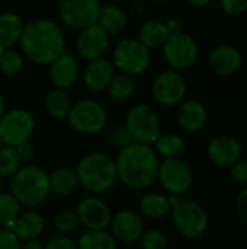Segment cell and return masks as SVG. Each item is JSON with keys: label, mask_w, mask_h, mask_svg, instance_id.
<instances>
[{"label": "cell", "mask_w": 247, "mask_h": 249, "mask_svg": "<svg viewBox=\"0 0 247 249\" xmlns=\"http://www.w3.org/2000/svg\"><path fill=\"white\" fill-rule=\"evenodd\" d=\"M146 48L150 51L159 50L163 47L166 39L169 38V31L166 28V23L159 19H148L143 22L137 31L135 36Z\"/></svg>", "instance_id": "24"}, {"label": "cell", "mask_w": 247, "mask_h": 249, "mask_svg": "<svg viewBox=\"0 0 247 249\" xmlns=\"http://www.w3.org/2000/svg\"><path fill=\"white\" fill-rule=\"evenodd\" d=\"M20 249H44V244L39 239H31V241L22 242Z\"/></svg>", "instance_id": "45"}, {"label": "cell", "mask_w": 247, "mask_h": 249, "mask_svg": "<svg viewBox=\"0 0 247 249\" xmlns=\"http://www.w3.org/2000/svg\"><path fill=\"white\" fill-rule=\"evenodd\" d=\"M54 229L60 235H68L79 228V219L74 210H61L54 217Z\"/></svg>", "instance_id": "35"}, {"label": "cell", "mask_w": 247, "mask_h": 249, "mask_svg": "<svg viewBox=\"0 0 247 249\" xmlns=\"http://www.w3.org/2000/svg\"><path fill=\"white\" fill-rule=\"evenodd\" d=\"M111 233L118 242L134 244L138 242L144 232V220L138 212L134 210H119L112 214L111 219Z\"/></svg>", "instance_id": "16"}, {"label": "cell", "mask_w": 247, "mask_h": 249, "mask_svg": "<svg viewBox=\"0 0 247 249\" xmlns=\"http://www.w3.org/2000/svg\"><path fill=\"white\" fill-rule=\"evenodd\" d=\"M76 53L86 61H93L106 57L111 50V35L106 34L98 23L79 31L76 36Z\"/></svg>", "instance_id": "14"}, {"label": "cell", "mask_w": 247, "mask_h": 249, "mask_svg": "<svg viewBox=\"0 0 247 249\" xmlns=\"http://www.w3.org/2000/svg\"><path fill=\"white\" fill-rule=\"evenodd\" d=\"M208 158L220 168H231L242 159L240 143L230 136H217L208 143Z\"/></svg>", "instance_id": "18"}, {"label": "cell", "mask_w": 247, "mask_h": 249, "mask_svg": "<svg viewBox=\"0 0 247 249\" xmlns=\"http://www.w3.org/2000/svg\"><path fill=\"white\" fill-rule=\"evenodd\" d=\"M192 7H197V9H204L207 6H210L214 0H186Z\"/></svg>", "instance_id": "46"}, {"label": "cell", "mask_w": 247, "mask_h": 249, "mask_svg": "<svg viewBox=\"0 0 247 249\" xmlns=\"http://www.w3.org/2000/svg\"><path fill=\"white\" fill-rule=\"evenodd\" d=\"M25 22L15 12L0 13V48H13L19 44Z\"/></svg>", "instance_id": "26"}, {"label": "cell", "mask_w": 247, "mask_h": 249, "mask_svg": "<svg viewBox=\"0 0 247 249\" xmlns=\"http://www.w3.org/2000/svg\"><path fill=\"white\" fill-rule=\"evenodd\" d=\"M17 45L25 60L36 66H48L67 51L66 35L60 23L48 18L26 22Z\"/></svg>", "instance_id": "1"}, {"label": "cell", "mask_w": 247, "mask_h": 249, "mask_svg": "<svg viewBox=\"0 0 247 249\" xmlns=\"http://www.w3.org/2000/svg\"><path fill=\"white\" fill-rule=\"evenodd\" d=\"M115 73L116 70L112 61L108 60L106 57L87 61L86 67L83 69V83L87 90L93 93H100L106 90Z\"/></svg>", "instance_id": "19"}, {"label": "cell", "mask_w": 247, "mask_h": 249, "mask_svg": "<svg viewBox=\"0 0 247 249\" xmlns=\"http://www.w3.org/2000/svg\"><path fill=\"white\" fill-rule=\"evenodd\" d=\"M208 120L207 108L197 99H185L178 105L176 123L185 133H197L204 128Z\"/></svg>", "instance_id": "20"}, {"label": "cell", "mask_w": 247, "mask_h": 249, "mask_svg": "<svg viewBox=\"0 0 247 249\" xmlns=\"http://www.w3.org/2000/svg\"><path fill=\"white\" fill-rule=\"evenodd\" d=\"M6 112V102H4V98H3V95L0 93V118H1V115Z\"/></svg>", "instance_id": "47"}, {"label": "cell", "mask_w": 247, "mask_h": 249, "mask_svg": "<svg viewBox=\"0 0 247 249\" xmlns=\"http://www.w3.org/2000/svg\"><path fill=\"white\" fill-rule=\"evenodd\" d=\"M125 125L134 143L153 146L162 134V123L157 111L146 102L135 104L125 117Z\"/></svg>", "instance_id": "7"}, {"label": "cell", "mask_w": 247, "mask_h": 249, "mask_svg": "<svg viewBox=\"0 0 247 249\" xmlns=\"http://www.w3.org/2000/svg\"><path fill=\"white\" fill-rule=\"evenodd\" d=\"M19 238L6 228H0V249H20Z\"/></svg>", "instance_id": "40"}, {"label": "cell", "mask_w": 247, "mask_h": 249, "mask_svg": "<svg viewBox=\"0 0 247 249\" xmlns=\"http://www.w3.org/2000/svg\"><path fill=\"white\" fill-rule=\"evenodd\" d=\"M106 34H109L111 36L121 34L127 25H128V15L127 12L114 3H106L100 6L99 10V16H98V22H96Z\"/></svg>", "instance_id": "23"}, {"label": "cell", "mask_w": 247, "mask_h": 249, "mask_svg": "<svg viewBox=\"0 0 247 249\" xmlns=\"http://www.w3.org/2000/svg\"><path fill=\"white\" fill-rule=\"evenodd\" d=\"M140 214L151 219V220H159L170 214L172 209L167 200V196L160 194V193H146L141 196L140 203H138Z\"/></svg>", "instance_id": "27"}, {"label": "cell", "mask_w": 247, "mask_h": 249, "mask_svg": "<svg viewBox=\"0 0 247 249\" xmlns=\"http://www.w3.org/2000/svg\"><path fill=\"white\" fill-rule=\"evenodd\" d=\"M220 6L229 16H240L247 12V0H220Z\"/></svg>", "instance_id": "38"}, {"label": "cell", "mask_w": 247, "mask_h": 249, "mask_svg": "<svg viewBox=\"0 0 247 249\" xmlns=\"http://www.w3.org/2000/svg\"><path fill=\"white\" fill-rule=\"evenodd\" d=\"M74 171L80 187L92 196L108 193L118 181L115 159L105 152H90L84 155Z\"/></svg>", "instance_id": "3"}, {"label": "cell", "mask_w": 247, "mask_h": 249, "mask_svg": "<svg viewBox=\"0 0 247 249\" xmlns=\"http://www.w3.org/2000/svg\"><path fill=\"white\" fill-rule=\"evenodd\" d=\"M230 174H231V178H233L237 184L247 187V159H240V160H237V162L230 168Z\"/></svg>", "instance_id": "41"}, {"label": "cell", "mask_w": 247, "mask_h": 249, "mask_svg": "<svg viewBox=\"0 0 247 249\" xmlns=\"http://www.w3.org/2000/svg\"><path fill=\"white\" fill-rule=\"evenodd\" d=\"M108 139H109L111 144L118 147L119 150L130 146L131 143H134L130 133H128V128H127L125 123H118V124L112 125L109 133H108Z\"/></svg>", "instance_id": "37"}, {"label": "cell", "mask_w": 247, "mask_h": 249, "mask_svg": "<svg viewBox=\"0 0 247 249\" xmlns=\"http://www.w3.org/2000/svg\"><path fill=\"white\" fill-rule=\"evenodd\" d=\"M15 149H16V152H17V156H19L22 165H28V163H31V162L33 160L35 152H36V150H35L33 143H31V140H29V142H25V143H22V144H19V146L15 147Z\"/></svg>", "instance_id": "42"}, {"label": "cell", "mask_w": 247, "mask_h": 249, "mask_svg": "<svg viewBox=\"0 0 247 249\" xmlns=\"http://www.w3.org/2000/svg\"><path fill=\"white\" fill-rule=\"evenodd\" d=\"M10 194L22 207L35 209L45 203L49 193L48 174L36 165H22L10 178Z\"/></svg>", "instance_id": "4"}, {"label": "cell", "mask_w": 247, "mask_h": 249, "mask_svg": "<svg viewBox=\"0 0 247 249\" xmlns=\"http://www.w3.org/2000/svg\"><path fill=\"white\" fill-rule=\"evenodd\" d=\"M76 244L77 249H118V241L106 229L84 231Z\"/></svg>", "instance_id": "31"}, {"label": "cell", "mask_w": 247, "mask_h": 249, "mask_svg": "<svg viewBox=\"0 0 247 249\" xmlns=\"http://www.w3.org/2000/svg\"><path fill=\"white\" fill-rule=\"evenodd\" d=\"M188 83L182 71L166 69L162 70L151 83V96L156 104L165 108L178 107L185 101Z\"/></svg>", "instance_id": "9"}, {"label": "cell", "mask_w": 247, "mask_h": 249, "mask_svg": "<svg viewBox=\"0 0 247 249\" xmlns=\"http://www.w3.org/2000/svg\"><path fill=\"white\" fill-rule=\"evenodd\" d=\"M170 214L176 231L188 239L201 238L208 231V214L197 201H182Z\"/></svg>", "instance_id": "12"}, {"label": "cell", "mask_w": 247, "mask_h": 249, "mask_svg": "<svg viewBox=\"0 0 247 249\" xmlns=\"http://www.w3.org/2000/svg\"><path fill=\"white\" fill-rule=\"evenodd\" d=\"M157 181L169 194L182 196L192 185V172L182 158L163 159L159 163Z\"/></svg>", "instance_id": "13"}, {"label": "cell", "mask_w": 247, "mask_h": 249, "mask_svg": "<svg viewBox=\"0 0 247 249\" xmlns=\"http://www.w3.org/2000/svg\"><path fill=\"white\" fill-rule=\"evenodd\" d=\"M135 79L137 77L116 71L114 74L112 80L109 82L108 88H106L109 98L116 101V102L128 101L135 93V89H137V80Z\"/></svg>", "instance_id": "30"}, {"label": "cell", "mask_w": 247, "mask_h": 249, "mask_svg": "<svg viewBox=\"0 0 247 249\" xmlns=\"http://www.w3.org/2000/svg\"><path fill=\"white\" fill-rule=\"evenodd\" d=\"M80 77V64L74 54L64 53L48 64V79L55 89L68 90Z\"/></svg>", "instance_id": "17"}, {"label": "cell", "mask_w": 247, "mask_h": 249, "mask_svg": "<svg viewBox=\"0 0 247 249\" xmlns=\"http://www.w3.org/2000/svg\"><path fill=\"white\" fill-rule=\"evenodd\" d=\"M150 1H153L156 4H163V3H167L169 0H150Z\"/></svg>", "instance_id": "48"}, {"label": "cell", "mask_w": 247, "mask_h": 249, "mask_svg": "<svg viewBox=\"0 0 247 249\" xmlns=\"http://www.w3.org/2000/svg\"><path fill=\"white\" fill-rule=\"evenodd\" d=\"M74 212L79 223L83 225L86 231H103L111 225L112 212L109 206L98 196H89L80 200Z\"/></svg>", "instance_id": "15"}, {"label": "cell", "mask_w": 247, "mask_h": 249, "mask_svg": "<svg viewBox=\"0 0 247 249\" xmlns=\"http://www.w3.org/2000/svg\"><path fill=\"white\" fill-rule=\"evenodd\" d=\"M100 6L99 0H57L61 23L77 32L98 22Z\"/></svg>", "instance_id": "11"}, {"label": "cell", "mask_w": 247, "mask_h": 249, "mask_svg": "<svg viewBox=\"0 0 247 249\" xmlns=\"http://www.w3.org/2000/svg\"><path fill=\"white\" fill-rule=\"evenodd\" d=\"M236 212H237V216L240 217V220L247 225V187L243 191H240V194L237 196Z\"/></svg>", "instance_id": "43"}, {"label": "cell", "mask_w": 247, "mask_h": 249, "mask_svg": "<svg viewBox=\"0 0 247 249\" xmlns=\"http://www.w3.org/2000/svg\"><path fill=\"white\" fill-rule=\"evenodd\" d=\"M25 57L15 48H0V73L4 76H16L22 71Z\"/></svg>", "instance_id": "32"}, {"label": "cell", "mask_w": 247, "mask_h": 249, "mask_svg": "<svg viewBox=\"0 0 247 249\" xmlns=\"http://www.w3.org/2000/svg\"><path fill=\"white\" fill-rule=\"evenodd\" d=\"M22 166L15 147L0 146V178H12Z\"/></svg>", "instance_id": "34"}, {"label": "cell", "mask_w": 247, "mask_h": 249, "mask_svg": "<svg viewBox=\"0 0 247 249\" xmlns=\"http://www.w3.org/2000/svg\"><path fill=\"white\" fill-rule=\"evenodd\" d=\"M111 61L116 71L138 77L150 69L151 51L137 38L125 36L114 45Z\"/></svg>", "instance_id": "5"}, {"label": "cell", "mask_w": 247, "mask_h": 249, "mask_svg": "<svg viewBox=\"0 0 247 249\" xmlns=\"http://www.w3.org/2000/svg\"><path fill=\"white\" fill-rule=\"evenodd\" d=\"M44 249H77V244L68 235H57L44 244Z\"/></svg>", "instance_id": "39"}, {"label": "cell", "mask_w": 247, "mask_h": 249, "mask_svg": "<svg viewBox=\"0 0 247 249\" xmlns=\"http://www.w3.org/2000/svg\"><path fill=\"white\" fill-rule=\"evenodd\" d=\"M20 212L22 206L10 193H0V228L10 229Z\"/></svg>", "instance_id": "33"}, {"label": "cell", "mask_w": 247, "mask_h": 249, "mask_svg": "<svg viewBox=\"0 0 247 249\" xmlns=\"http://www.w3.org/2000/svg\"><path fill=\"white\" fill-rule=\"evenodd\" d=\"M35 127L36 121L28 109H6L0 118V143L3 146L17 147L31 140Z\"/></svg>", "instance_id": "8"}, {"label": "cell", "mask_w": 247, "mask_h": 249, "mask_svg": "<svg viewBox=\"0 0 247 249\" xmlns=\"http://www.w3.org/2000/svg\"><path fill=\"white\" fill-rule=\"evenodd\" d=\"M162 54L169 69L183 71L192 67L199 55V48L195 38L186 32L169 35L162 47Z\"/></svg>", "instance_id": "10"}, {"label": "cell", "mask_w": 247, "mask_h": 249, "mask_svg": "<svg viewBox=\"0 0 247 249\" xmlns=\"http://www.w3.org/2000/svg\"><path fill=\"white\" fill-rule=\"evenodd\" d=\"M70 127L84 136H92L103 131L108 125V111L96 99L83 98L73 102L67 115Z\"/></svg>", "instance_id": "6"}, {"label": "cell", "mask_w": 247, "mask_h": 249, "mask_svg": "<svg viewBox=\"0 0 247 249\" xmlns=\"http://www.w3.org/2000/svg\"><path fill=\"white\" fill-rule=\"evenodd\" d=\"M153 149L157 153V156L163 159H176L182 158V155L185 153L186 143L181 134L165 133L157 137V140L153 144Z\"/></svg>", "instance_id": "29"}, {"label": "cell", "mask_w": 247, "mask_h": 249, "mask_svg": "<svg viewBox=\"0 0 247 249\" xmlns=\"http://www.w3.org/2000/svg\"><path fill=\"white\" fill-rule=\"evenodd\" d=\"M165 23H166L167 31H169V35H173V34H179V32H182V23H181V20H179V19L172 18V19L166 20Z\"/></svg>", "instance_id": "44"}, {"label": "cell", "mask_w": 247, "mask_h": 249, "mask_svg": "<svg viewBox=\"0 0 247 249\" xmlns=\"http://www.w3.org/2000/svg\"><path fill=\"white\" fill-rule=\"evenodd\" d=\"M115 163L118 181L131 190H147L157 181L160 162L153 146L131 143L119 150Z\"/></svg>", "instance_id": "2"}, {"label": "cell", "mask_w": 247, "mask_h": 249, "mask_svg": "<svg viewBox=\"0 0 247 249\" xmlns=\"http://www.w3.org/2000/svg\"><path fill=\"white\" fill-rule=\"evenodd\" d=\"M73 101L67 90L55 89L52 88L44 98V108L47 114L55 120H64L67 118L70 109H71Z\"/></svg>", "instance_id": "28"}, {"label": "cell", "mask_w": 247, "mask_h": 249, "mask_svg": "<svg viewBox=\"0 0 247 249\" xmlns=\"http://www.w3.org/2000/svg\"><path fill=\"white\" fill-rule=\"evenodd\" d=\"M10 231L19 238L20 242L38 239L45 231V217L33 209L20 212V214L12 223Z\"/></svg>", "instance_id": "22"}, {"label": "cell", "mask_w": 247, "mask_h": 249, "mask_svg": "<svg viewBox=\"0 0 247 249\" xmlns=\"http://www.w3.org/2000/svg\"><path fill=\"white\" fill-rule=\"evenodd\" d=\"M140 244L143 249H166L167 236L160 229H148L143 232Z\"/></svg>", "instance_id": "36"}, {"label": "cell", "mask_w": 247, "mask_h": 249, "mask_svg": "<svg viewBox=\"0 0 247 249\" xmlns=\"http://www.w3.org/2000/svg\"><path fill=\"white\" fill-rule=\"evenodd\" d=\"M49 193L57 197H70L80 187L79 178L74 169L71 168H58L48 174Z\"/></svg>", "instance_id": "25"}, {"label": "cell", "mask_w": 247, "mask_h": 249, "mask_svg": "<svg viewBox=\"0 0 247 249\" xmlns=\"http://www.w3.org/2000/svg\"><path fill=\"white\" fill-rule=\"evenodd\" d=\"M242 53L229 44L215 47L208 55L210 69L218 76H230L242 67Z\"/></svg>", "instance_id": "21"}]
</instances>
